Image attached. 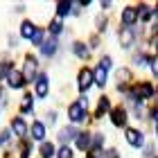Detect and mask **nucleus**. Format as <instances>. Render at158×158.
<instances>
[{"mask_svg":"<svg viewBox=\"0 0 158 158\" xmlns=\"http://www.w3.org/2000/svg\"><path fill=\"white\" fill-rule=\"evenodd\" d=\"M39 63H36V59H34L32 54H27L25 56V66H23V79L25 81H36V77H39Z\"/></svg>","mask_w":158,"mask_h":158,"instance_id":"1","label":"nucleus"},{"mask_svg":"<svg viewBox=\"0 0 158 158\" xmlns=\"http://www.w3.org/2000/svg\"><path fill=\"white\" fill-rule=\"evenodd\" d=\"M154 93H156V88H154L152 84H140V86H135V88H131V93H129V95H131L133 102H142V99L152 97Z\"/></svg>","mask_w":158,"mask_h":158,"instance_id":"2","label":"nucleus"},{"mask_svg":"<svg viewBox=\"0 0 158 158\" xmlns=\"http://www.w3.org/2000/svg\"><path fill=\"white\" fill-rule=\"evenodd\" d=\"M86 106H88V102H86V97H81L79 102H75L68 109V118L73 120V122H81L86 118Z\"/></svg>","mask_w":158,"mask_h":158,"instance_id":"3","label":"nucleus"},{"mask_svg":"<svg viewBox=\"0 0 158 158\" xmlns=\"http://www.w3.org/2000/svg\"><path fill=\"white\" fill-rule=\"evenodd\" d=\"M93 81H95V77H93V70L90 68H81L79 70V75H77V86H79V90L86 93L93 86Z\"/></svg>","mask_w":158,"mask_h":158,"instance_id":"4","label":"nucleus"},{"mask_svg":"<svg viewBox=\"0 0 158 158\" xmlns=\"http://www.w3.org/2000/svg\"><path fill=\"white\" fill-rule=\"evenodd\" d=\"M124 135H127V140H129V145L131 147H135V149H140L142 145H145V135H142L138 129H127L124 131Z\"/></svg>","mask_w":158,"mask_h":158,"instance_id":"5","label":"nucleus"},{"mask_svg":"<svg viewBox=\"0 0 158 158\" xmlns=\"http://www.w3.org/2000/svg\"><path fill=\"white\" fill-rule=\"evenodd\" d=\"M7 84H9V88H23L25 86V79H23V73L20 70H11L9 77H7Z\"/></svg>","mask_w":158,"mask_h":158,"instance_id":"6","label":"nucleus"},{"mask_svg":"<svg viewBox=\"0 0 158 158\" xmlns=\"http://www.w3.org/2000/svg\"><path fill=\"white\" fill-rule=\"evenodd\" d=\"M120 43H122V48H131L135 43V30H133V27H124V30H122Z\"/></svg>","mask_w":158,"mask_h":158,"instance_id":"7","label":"nucleus"},{"mask_svg":"<svg viewBox=\"0 0 158 158\" xmlns=\"http://www.w3.org/2000/svg\"><path fill=\"white\" fill-rule=\"evenodd\" d=\"M106 75H109V70H106L102 63L93 68V77H95V84L99 86V88H104V86H106Z\"/></svg>","mask_w":158,"mask_h":158,"instance_id":"8","label":"nucleus"},{"mask_svg":"<svg viewBox=\"0 0 158 158\" xmlns=\"http://www.w3.org/2000/svg\"><path fill=\"white\" fill-rule=\"evenodd\" d=\"M111 122H113L115 127H124V124H127V111L122 109V106L113 109V111H111Z\"/></svg>","mask_w":158,"mask_h":158,"instance_id":"9","label":"nucleus"},{"mask_svg":"<svg viewBox=\"0 0 158 158\" xmlns=\"http://www.w3.org/2000/svg\"><path fill=\"white\" fill-rule=\"evenodd\" d=\"M39 32V27L34 25V23H30V20H23V23H20V36L23 39H34V34Z\"/></svg>","mask_w":158,"mask_h":158,"instance_id":"10","label":"nucleus"},{"mask_svg":"<svg viewBox=\"0 0 158 158\" xmlns=\"http://www.w3.org/2000/svg\"><path fill=\"white\" fill-rule=\"evenodd\" d=\"M36 95L39 97H45L48 95V75L45 73H39V77H36Z\"/></svg>","mask_w":158,"mask_h":158,"instance_id":"11","label":"nucleus"},{"mask_svg":"<svg viewBox=\"0 0 158 158\" xmlns=\"http://www.w3.org/2000/svg\"><path fill=\"white\" fill-rule=\"evenodd\" d=\"M56 48H59V41H56V36H50V39L41 45V52L45 54V56H52V54L56 52Z\"/></svg>","mask_w":158,"mask_h":158,"instance_id":"12","label":"nucleus"},{"mask_svg":"<svg viewBox=\"0 0 158 158\" xmlns=\"http://www.w3.org/2000/svg\"><path fill=\"white\" fill-rule=\"evenodd\" d=\"M77 129H75V124H70V127H66V129H61L59 131V142H63V145H66V142H70L73 138H77Z\"/></svg>","mask_w":158,"mask_h":158,"instance_id":"13","label":"nucleus"},{"mask_svg":"<svg viewBox=\"0 0 158 158\" xmlns=\"http://www.w3.org/2000/svg\"><path fill=\"white\" fill-rule=\"evenodd\" d=\"M135 18H138V11H135L133 7H127V9L122 11V23H124V27H133Z\"/></svg>","mask_w":158,"mask_h":158,"instance_id":"14","label":"nucleus"},{"mask_svg":"<svg viewBox=\"0 0 158 158\" xmlns=\"http://www.w3.org/2000/svg\"><path fill=\"white\" fill-rule=\"evenodd\" d=\"M73 7H75V2H70V0H63V2H59V5H56V18H66Z\"/></svg>","mask_w":158,"mask_h":158,"instance_id":"15","label":"nucleus"},{"mask_svg":"<svg viewBox=\"0 0 158 158\" xmlns=\"http://www.w3.org/2000/svg\"><path fill=\"white\" fill-rule=\"evenodd\" d=\"M73 52L79 56V59H88V45H86V43H81V41H75L73 43Z\"/></svg>","mask_w":158,"mask_h":158,"instance_id":"16","label":"nucleus"},{"mask_svg":"<svg viewBox=\"0 0 158 158\" xmlns=\"http://www.w3.org/2000/svg\"><path fill=\"white\" fill-rule=\"evenodd\" d=\"M32 135H34V140H45V124L43 122H34L32 124Z\"/></svg>","mask_w":158,"mask_h":158,"instance_id":"17","label":"nucleus"},{"mask_svg":"<svg viewBox=\"0 0 158 158\" xmlns=\"http://www.w3.org/2000/svg\"><path fill=\"white\" fill-rule=\"evenodd\" d=\"M11 129H14V133H16V135H20V138L27 133V124H25L23 118H16V120H14V122H11Z\"/></svg>","mask_w":158,"mask_h":158,"instance_id":"18","label":"nucleus"},{"mask_svg":"<svg viewBox=\"0 0 158 158\" xmlns=\"http://www.w3.org/2000/svg\"><path fill=\"white\" fill-rule=\"evenodd\" d=\"M90 140H93V135L86 133V131H81V133L77 135V149H88L90 147Z\"/></svg>","mask_w":158,"mask_h":158,"instance_id":"19","label":"nucleus"},{"mask_svg":"<svg viewBox=\"0 0 158 158\" xmlns=\"http://www.w3.org/2000/svg\"><path fill=\"white\" fill-rule=\"evenodd\" d=\"M50 36H56V34H61L63 30V23H61V18H52V23H50Z\"/></svg>","mask_w":158,"mask_h":158,"instance_id":"20","label":"nucleus"},{"mask_svg":"<svg viewBox=\"0 0 158 158\" xmlns=\"http://www.w3.org/2000/svg\"><path fill=\"white\" fill-rule=\"evenodd\" d=\"M41 156L43 158H52L54 156V145L52 142H41Z\"/></svg>","mask_w":158,"mask_h":158,"instance_id":"21","label":"nucleus"},{"mask_svg":"<svg viewBox=\"0 0 158 158\" xmlns=\"http://www.w3.org/2000/svg\"><path fill=\"white\" fill-rule=\"evenodd\" d=\"M32 102H34L32 95H25V97H23V106H20V111H23V113H32V109H34Z\"/></svg>","mask_w":158,"mask_h":158,"instance_id":"22","label":"nucleus"},{"mask_svg":"<svg viewBox=\"0 0 158 158\" xmlns=\"http://www.w3.org/2000/svg\"><path fill=\"white\" fill-rule=\"evenodd\" d=\"M106 111H109V99L102 97V99H99V106H97V113H95V115H97V118H102Z\"/></svg>","mask_w":158,"mask_h":158,"instance_id":"23","label":"nucleus"},{"mask_svg":"<svg viewBox=\"0 0 158 158\" xmlns=\"http://www.w3.org/2000/svg\"><path fill=\"white\" fill-rule=\"evenodd\" d=\"M32 43H34V45H43V43H45V32H43V30H39L36 34H34V39H32Z\"/></svg>","mask_w":158,"mask_h":158,"instance_id":"24","label":"nucleus"},{"mask_svg":"<svg viewBox=\"0 0 158 158\" xmlns=\"http://www.w3.org/2000/svg\"><path fill=\"white\" fill-rule=\"evenodd\" d=\"M56 158H73V149H70L68 145H63L59 149V156H56Z\"/></svg>","mask_w":158,"mask_h":158,"instance_id":"25","label":"nucleus"},{"mask_svg":"<svg viewBox=\"0 0 158 158\" xmlns=\"http://www.w3.org/2000/svg\"><path fill=\"white\" fill-rule=\"evenodd\" d=\"M140 18L145 20V23L152 20V9H149V7H140Z\"/></svg>","mask_w":158,"mask_h":158,"instance_id":"26","label":"nucleus"},{"mask_svg":"<svg viewBox=\"0 0 158 158\" xmlns=\"http://www.w3.org/2000/svg\"><path fill=\"white\" fill-rule=\"evenodd\" d=\"M102 140H104V135H102V133H95V138H93V147H95V149H102Z\"/></svg>","mask_w":158,"mask_h":158,"instance_id":"27","label":"nucleus"},{"mask_svg":"<svg viewBox=\"0 0 158 158\" xmlns=\"http://www.w3.org/2000/svg\"><path fill=\"white\" fill-rule=\"evenodd\" d=\"M86 158H104V154H102V149H95V147H93Z\"/></svg>","mask_w":158,"mask_h":158,"instance_id":"28","label":"nucleus"},{"mask_svg":"<svg viewBox=\"0 0 158 158\" xmlns=\"http://www.w3.org/2000/svg\"><path fill=\"white\" fill-rule=\"evenodd\" d=\"M99 63H102V66H104L106 70H111V68H113V61H111V56H102V61H99Z\"/></svg>","mask_w":158,"mask_h":158,"instance_id":"29","label":"nucleus"},{"mask_svg":"<svg viewBox=\"0 0 158 158\" xmlns=\"http://www.w3.org/2000/svg\"><path fill=\"white\" fill-rule=\"evenodd\" d=\"M7 142H9V131H2V133H0V147L7 145Z\"/></svg>","mask_w":158,"mask_h":158,"instance_id":"30","label":"nucleus"},{"mask_svg":"<svg viewBox=\"0 0 158 158\" xmlns=\"http://www.w3.org/2000/svg\"><path fill=\"white\" fill-rule=\"evenodd\" d=\"M56 120H59V113H56V111H50V113H48V122H56Z\"/></svg>","mask_w":158,"mask_h":158,"instance_id":"31","label":"nucleus"},{"mask_svg":"<svg viewBox=\"0 0 158 158\" xmlns=\"http://www.w3.org/2000/svg\"><path fill=\"white\" fill-rule=\"evenodd\" d=\"M145 158H154V145H147V149H145Z\"/></svg>","mask_w":158,"mask_h":158,"instance_id":"32","label":"nucleus"},{"mask_svg":"<svg viewBox=\"0 0 158 158\" xmlns=\"http://www.w3.org/2000/svg\"><path fill=\"white\" fill-rule=\"evenodd\" d=\"M152 70H154V75H158V56L152 59Z\"/></svg>","mask_w":158,"mask_h":158,"instance_id":"33","label":"nucleus"},{"mask_svg":"<svg viewBox=\"0 0 158 158\" xmlns=\"http://www.w3.org/2000/svg\"><path fill=\"white\" fill-rule=\"evenodd\" d=\"M152 120H154V122H156V124H158V106H156V109L152 111Z\"/></svg>","mask_w":158,"mask_h":158,"instance_id":"34","label":"nucleus"},{"mask_svg":"<svg viewBox=\"0 0 158 158\" xmlns=\"http://www.w3.org/2000/svg\"><path fill=\"white\" fill-rule=\"evenodd\" d=\"M156 16H158V7H156Z\"/></svg>","mask_w":158,"mask_h":158,"instance_id":"35","label":"nucleus"},{"mask_svg":"<svg viewBox=\"0 0 158 158\" xmlns=\"http://www.w3.org/2000/svg\"><path fill=\"white\" fill-rule=\"evenodd\" d=\"M156 133H158V124H156Z\"/></svg>","mask_w":158,"mask_h":158,"instance_id":"36","label":"nucleus"}]
</instances>
